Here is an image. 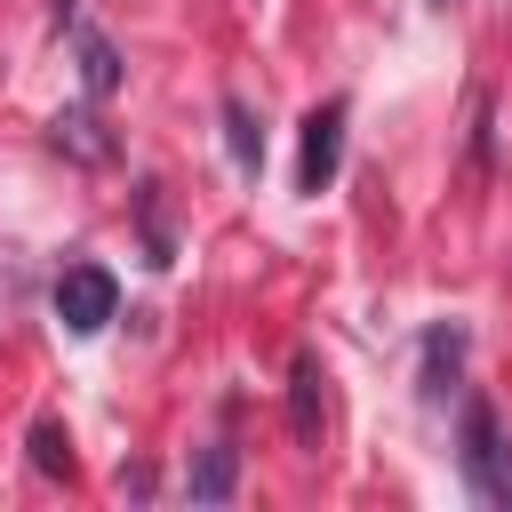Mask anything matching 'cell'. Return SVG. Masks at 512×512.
<instances>
[{
    "mask_svg": "<svg viewBox=\"0 0 512 512\" xmlns=\"http://www.w3.org/2000/svg\"><path fill=\"white\" fill-rule=\"evenodd\" d=\"M456 440H464V448H456V464H464V488H472L480 504L512 512V440H504L496 408H488V400H464V432H456Z\"/></svg>",
    "mask_w": 512,
    "mask_h": 512,
    "instance_id": "obj_1",
    "label": "cell"
},
{
    "mask_svg": "<svg viewBox=\"0 0 512 512\" xmlns=\"http://www.w3.org/2000/svg\"><path fill=\"white\" fill-rule=\"evenodd\" d=\"M48 136H56V144H72V152H88V160H112V144L96 136V120H88V112H56V120H48Z\"/></svg>",
    "mask_w": 512,
    "mask_h": 512,
    "instance_id": "obj_11",
    "label": "cell"
},
{
    "mask_svg": "<svg viewBox=\"0 0 512 512\" xmlns=\"http://www.w3.org/2000/svg\"><path fill=\"white\" fill-rule=\"evenodd\" d=\"M456 368H464V320H440V328H424V368H416V392H424L432 408L456 392Z\"/></svg>",
    "mask_w": 512,
    "mask_h": 512,
    "instance_id": "obj_5",
    "label": "cell"
},
{
    "mask_svg": "<svg viewBox=\"0 0 512 512\" xmlns=\"http://www.w3.org/2000/svg\"><path fill=\"white\" fill-rule=\"evenodd\" d=\"M232 488H240V448H232V440L192 448V464H184V496H192V504H232Z\"/></svg>",
    "mask_w": 512,
    "mask_h": 512,
    "instance_id": "obj_6",
    "label": "cell"
},
{
    "mask_svg": "<svg viewBox=\"0 0 512 512\" xmlns=\"http://www.w3.org/2000/svg\"><path fill=\"white\" fill-rule=\"evenodd\" d=\"M136 216H144V264L168 272V264H176V240H168V216H160V184H152V176L136 184Z\"/></svg>",
    "mask_w": 512,
    "mask_h": 512,
    "instance_id": "obj_9",
    "label": "cell"
},
{
    "mask_svg": "<svg viewBox=\"0 0 512 512\" xmlns=\"http://www.w3.org/2000/svg\"><path fill=\"white\" fill-rule=\"evenodd\" d=\"M72 8H80V0H56V16H48V24H56V32H64V24H72Z\"/></svg>",
    "mask_w": 512,
    "mask_h": 512,
    "instance_id": "obj_12",
    "label": "cell"
},
{
    "mask_svg": "<svg viewBox=\"0 0 512 512\" xmlns=\"http://www.w3.org/2000/svg\"><path fill=\"white\" fill-rule=\"evenodd\" d=\"M112 312H120V280H112L104 264H64V272H56V320H64L72 336H96Z\"/></svg>",
    "mask_w": 512,
    "mask_h": 512,
    "instance_id": "obj_3",
    "label": "cell"
},
{
    "mask_svg": "<svg viewBox=\"0 0 512 512\" xmlns=\"http://www.w3.org/2000/svg\"><path fill=\"white\" fill-rule=\"evenodd\" d=\"M344 120H352V104H344V96H328V104H312V112H304L296 192H328V184H336V168H344Z\"/></svg>",
    "mask_w": 512,
    "mask_h": 512,
    "instance_id": "obj_2",
    "label": "cell"
},
{
    "mask_svg": "<svg viewBox=\"0 0 512 512\" xmlns=\"http://www.w3.org/2000/svg\"><path fill=\"white\" fill-rule=\"evenodd\" d=\"M24 448H32V472H40V480H64V472H72V440H64L56 416H40V424L24 432Z\"/></svg>",
    "mask_w": 512,
    "mask_h": 512,
    "instance_id": "obj_10",
    "label": "cell"
},
{
    "mask_svg": "<svg viewBox=\"0 0 512 512\" xmlns=\"http://www.w3.org/2000/svg\"><path fill=\"white\" fill-rule=\"evenodd\" d=\"M320 424H328V376H320V360H312V352H296V360H288V432L312 448V440H320Z\"/></svg>",
    "mask_w": 512,
    "mask_h": 512,
    "instance_id": "obj_4",
    "label": "cell"
},
{
    "mask_svg": "<svg viewBox=\"0 0 512 512\" xmlns=\"http://www.w3.org/2000/svg\"><path fill=\"white\" fill-rule=\"evenodd\" d=\"M72 40H80V88H88V104H104V96L120 88V48H112L96 24H80Z\"/></svg>",
    "mask_w": 512,
    "mask_h": 512,
    "instance_id": "obj_8",
    "label": "cell"
},
{
    "mask_svg": "<svg viewBox=\"0 0 512 512\" xmlns=\"http://www.w3.org/2000/svg\"><path fill=\"white\" fill-rule=\"evenodd\" d=\"M216 112H224V152H232V168L256 176V168H264V120H256V104H248V96H224Z\"/></svg>",
    "mask_w": 512,
    "mask_h": 512,
    "instance_id": "obj_7",
    "label": "cell"
}]
</instances>
